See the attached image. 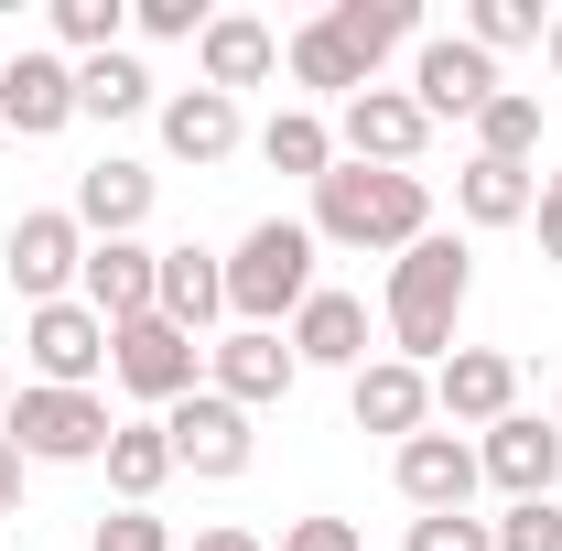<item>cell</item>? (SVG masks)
Here are the masks:
<instances>
[{"label":"cell","instance_id":"6da1fadb","mask_svg":"<svg viewBox=\"0 0 562 551\" xmlns=\"http://www.w3.org/2000/svg\"><path fill=\"white\" fill-rule=\"evenodd\" d=\"M314 249H368V260H401L412 238H432V184L422 173H379V162H347L314 184Z\"/></svg>","mask_w":562,"mask_h":551},{"label":"cell","instance_id":"7a4b0ae2","mask_svg":"<svg viewBox=\"0 0 562 551\" xmlns=\"http://www.w3.org/2000/svg\"><path fill=\"white\" fill-rule=\"evenodd\" d=\"M465 292H476V249H465L454 227L412 238V249L390 260V292H379L390 357H412V368H443V357H454V314H465Z\"/></svg>","mask_w":562,"mask_h":551},{"label":"cell","instance_id":"3957f363","mask_svg":"<svg viewBox=\"0 0 562 551\" xmlns=\"http://www.w3.org/2000/svg\"><path fill=\"white\" fill-rule=\"evenodd\" d=\"M314 260H325V249H314L303 216H260V227L227 249V325H271L281 336V325L314 303Z\"/></svg>","mask_w":562,"mask_h":551},{"label":"cell","instance_id":"277c9868","mask_svg":"<svg viewBox=\"0 0 562 551\" xmlns=\"http://www.w3.org/2000/svg\"><path fill=\"white\" fill-rule=\"evenodd\" d=\"M109 432H120V421H109L98 390H33V379H22L11 412H0V443H11L22 465H98Z\"/></svg>","mask_w":562,"mask_h":551},{"label":"cell","instance_id":"5b68a950","mask_svg":"<svg viewBox=\"0 0 562 551\" xmlns=\"http://www.w3.org/2000/svg\"><path fill=\"white\" fill-rule=\"evenodd\" d=\"M109 379L131 401H151V412H173V401L206 390V346L184 325H162V314H140V325H109Z\"/></svg>","mask_w":562,"mask_h":551},{"label":"cell","instance_id":"8992f818","mask_svg":"<svg viewBox=\"0 0 562 551\" xmlns=\"http://www.w3.org/2000/svg\"><path fill=\"white\" fill-rule=\"evenodd\" d=\"M0 260H11L22 314H33V303H76V271H87V227H76V206H22Z\"/></svg>","mask_w":562,"mask_h":551},{"label":"cell","instance_id":"52a82bcc","mask_svg":"<svg viewBox=\"0 0 562 551\" xmlns=\"http://www.w3.org/2000/svg\"><path fill=\"white\" fill-rule=\"evenodd\" d=\"M162 443H173V476H249V454H260V432H249V412L238 401H216V390H195V401H173L162 412Z\"/></svg>","mask_w":562,"mask_h":551},{"label":"cell","instance_id":"ba28073f","mask_svg":"<svg viewBox=\"0 0 562 551\" xmlns=\"http://www.w3.org/2000/svg\"><path fill=\"white\" fill-rule=\"evenodd\" d=\"M22 357H33V390H98L109 379V325L87 303H33L22 314Z\"/></svg>","mask_w":562,"mask_h":551},{"label":"cell","instance_id":"9c48e42d","mask_svg":"<svg viewBox=\"0 0 562 551\" xmlns=\"http://www.w3.org/2000/svg\"><path fill=\"white\" fill-rule=\"evenodd\" d=\"M422 140H432V120H422L412 87H357L347 109H336V151L347 162H379V173H412Z\"/></svg>","mask_w":562,"mask_h":551},{"label":"cell","instance_id":"30bf717a","mask_svg":"<svg viewBox=\"0 0 562 551\" xmlns=\"http://www.w3.org/2000/svg\"><path fill=\"white\" fill-rule=\"evenodd\" d=\"M292 379H303V357H292V336H271V325H227V336L206 346V390L238 401V412L292 401Z\"/></svg>","mask_w":562,"mask_h":551},{"label":"cell","instance_id":"8fae6325","mask_svg":"<svg viewBox=\"0 0 562 551\" xmlns=\"http://www.w3.org/2000/svg\"><path fill=\"white\" fill-rule=\"evenodd\" d=\"M432 412H443V432L508 421L519 412V357H508V346H454V357L432 368Z\"/></svg>","mask_w":562,"mask_h":551},{"label":"cell","instance_id":"7c38bea8","mask_svg":"<svg viewBox=\"0 0 562 551\" xmlns=\"http://www.w3.org/2000/svg\"><path fill=\"white\" fill-rule=\"evenodd\" d=\"M476 465H487V486L508 497V508H519V497H562V432H552V412H508V421H487Z\"/></svg>","mask_w":562,"mask_h":551},{"label":"cell","instance_id":"4fadbf2b","mask_svg":"<svg viewBox=\"0 0 562 551\" xmlns=\"http://www.w3.org/2000/svg\"><path fill=\"white\" fill-rule=\"evenodd\" d=\"M412 98H422V120H487L497 55H476L465 33H432V44L412 55Z\"/></svg>","mask_w":562,"mask_h":551},{"label":"cell","instance_id":"5bb4252c","mask_svg":"<svg viewBox=\"0 0 562 551\" xmlns=\"http://www.w3.org/2000/svg\"><path fill=\"white\" fill-rule=\"evenodd\" d=\"M390 486L412 497L422 519H443V508H465V497L487 486V465H476V443H465V432H412V443L390 454Z\"/></svg>","mask_w":562,"mask_h":551},{"label":"cell","instance_id":"9a60e30c","mask_svg":"<svg viewBox=\"0 0 562 551\" xmlns=\"http://www.w3.org/2000/svg\"><path fill=\"white\" fill-rule=\"evenodd\" d=\"M151 281H162V249H140V238H87L76 303H87L98 325H140V314H151Z\"/></svg>","mask_w":562,"mask_h":551},{"label":"cell","instance_id":"2e32d148","mask_svg":"<svg viewBox=\"0 0 562 551\" xmlns=\"http://www.w3.org/2000/svg\"><path fill=\"white\" fill-rule=\"evenodd\" d=\"M347 412H357V432L412 443V432H432V368H412V357H368V368L347 379Z\"/></svg>","mask_w":562,"mask_h":551},{"label":"cell","instance_id":"e0dca14e","mask_svg":"<svg viewBox=\"0 0 562 551\" xmlns=\"http://www.w3.org/2000/svg\"><path fill=\"white\" fill-rule=\"evenodd\" d=\"M0 120H11L22 140H55V131L76 120V66H66V55H33V44H22V55L0 66Z\"/></svg>","mask_w":562,"mask_h":551},{"label":"cell","instance_id":"ac0fdd59","mask_svg":"<svg viewBox=\"0 0 562 551\" xmlns=\"http://www.w3.org/2000/svg\"><path fill=\"white\" fill-rule=\"evenodd\" d=\"M151 195H162V173L109 151V162H87V173H76V227H87V238H140Z\"/></svg>","mask_w":562,"mask_h":551},{"label":"cell","instance_id":"d6986e66","mask_svg":"<svg viewBox=\"0 0 562 551\" xmlns=\"http://www.w3.org/2000/svg\"><path fill=\"white\" fill-rule=\"evenodd\" d=\"M195 66H206V87H216V98H238V87H271L281 33L260 22V11H216L206 33H195Z\"/></svg>","mask_w":562,"mask_h":551},{"label":"cell","instance_id":"ffe728a7","mask_svg":"<svg viewBox=\"0 0 562 551\" xmlns=\"http://www.w3.org/2000/svg\"><path fill=\"white\" fill-rule=\"evenodd\" d=\"M151 314H162V325H184V336L206 346V325L227 314V260H216V249H195V238H184V249H162V281H151Z\"/></svg>","mask_w":562,"mask_h":551},{"label":"cell","instance_id":"44dd1931","mask_svg":"<svg viewBox=\"0 0 562 551\" xmlns=\"http://www.w3.org/2000/svg\"><path fill=\"white\" fill-rule=\"evenodd\" d=\"M238 98H216V87H173V98H162V151H173V162H195V173H206V162H227V151H238Z\"/></svg>","mask_w":562,"mask_h":551},{"label":"cell","instance_id":"7402d4cb","mask_svg":"<svg viewBox=\"0 0 562 551\" xmlns=\"http://www.w3.org/2000/svg\"><path fill=\"white\" fill-rule=\"evenodd\" d=\"M292 357H303V368H347V379H357V368H368V303L314 281V303L292 314Z\"/></svg>","mask_w":562,"mask_h":551},{"label":"cell","instance_id":"603a6c76","mask_svg":"<svg viewBox=\"0 0 562 551\" xmlns=\"http://www.w3.org/2000/svg\"><path fill=\"white\" fill-rule=\"evenodd\" d=\"M530 206H541V173H530V162H487V151H476V162L454 173V216H465V227H519Z\"/></svg>","mask_w":562,"mask_h":551},{"label":"cell","instance_id":"cb8c5ba5","mask_svg":"<svg viewBox=\"0 0 562 551\" xmlns=\"http://www.w3.org/2000/svg\"><path fill=\"white\" fill-rule=\"evenodd\" d=\"M260 162L292 173V184H325V173H336V120H314V109H271V120H260Z\"/></svg>","mask_w":562,"mask_h":551},{"label":"cell","instance_id":"d4e9b609","mask_svg":"<svg viewBox=\"0 0 562 551\" xmlns=\"http://www.w3.org/2000/svg\"><path fill=\"white\" fill-rule=\"evenodd\" d=\"M325 22H336V44H347L368 76H379V55H401V44L422 33V11H412V0H336Z\"/></svg>","mask_w":562,"mask_h":551},{"label":"cell","instance_id":"484cf974","mask_svg":"<svg viewBox=\"0 0 562 551\" xmlns=\"http://www.w3.org/2000/svg\"><path fill=\"white\" fill-rule=\"evenodd\" d=\"M98 465H109V486H120V508H151V486L173 476V443H162V421H120Z\"/></svg>","mask_w":562,"mask_h":551},{"label":"cell","instance_id":"4316f807","mask_svg":"<svg viewBox=\"0 0 562 551\" xmlns=\"http://www.w3.org/2000/svg\"><path fill=\"white\" fill-rule=\"evenodd\" d=\"M281 66L303 76V87H325L336 109H347L357 87H379V76H368V66H357V55H347V44H336V22H303V33L281 44Z\"/></svg>","mask_w":562,"mask_h":551},{"label":"cell","instance_id":"83f0119b","mask_svg":"<svg viewBox=\"0 0 562 551\" xmlns=\"http://www.w3.org/2000/svg\"><path fill=\"white\" fill-rule=\"evenodd\" d=\"M140 109H151L140 55H87L76 66V120H140Z\"/></svg>","mask_w":562,"mask_h":551},{"label":"cell","instance_id":"f1b7e54d","mask_svg":"<svg viewBox=\"0 0 562 551\" xmlns=\"http://www.w3.org/2000/svg\"><path fill=\"white\" fill-rule=\"evenodd\" d=\"M476 151H487V162H530V151H541V98H530V87H497L487 120H476Z\"/></svg>","mask_w":562,"mask_h":551},{"label":"cell","instance_id":"f546056e","mask_svg":"<svg viewBox=\"0 0 562 551\" xmlns=\"http://www.w3.org/2000/svg\"><path fill=\"white\" fill-rule=\"evenodd\" d=\"M120 22H131V0H55V44H66V66L120 55Z\"/></svg>","mask_w":562,"mask_h":551},{"label":"cell","instance_id":"4dcf8cb0","mask_svg":"<svg viewBox=\"0 0 562 551\" xmlns=\"http://www.w3.org/2000/svg\"><path fill=\"white\" fill-rule=\"evenodd\" d=\"M541 33H552V22H541L530 0H476V11H465V44H476V55H508V44H541Z\"/></svg>","mask_w":562,"mask_h":551},{"label":"cell","instance_id":"1f68e13d","mask_svg":"<svg viewBox=\"0 0 562 551\" xmlns=\"http://www.w3.org/2000/svg\"><path fill=\"white\" fill-rule=\"evenodd\" d=\"M487 530H497V551H562V497H519Z\"/></svg>","mask_w":562,"mask_h":551},{"label":"cell","instance_id":"d6a6232c","mask_svg":"<svg viewBox=\"0 0 562 551\" xmlns=\"http://www.w3.org/2000/svg\"><path fill=\"white\" fill-rule=\"evenodd\" d=\"M131 22L151 33V44H195L216 11H206V0H131Z\"/></svg>","mask_w":562,"mask_h":551},{"label":"cell","instance_id":"836d02e7","mask_svg":"<svg viewBox=\"0 0 562 551\" xmlns=\"http://www.w3.org/2000/svg\"><path fill=\"white\" fill-rule=\"evenodd\" d=\"M412 551H497V530L465 519V508H443V519H412Z\"/></svg>","mask_w":562,"mask_h":551},{"label":"cell","instance_id":"e575fe53","mask_svg":"<svg viewBox=\"0 0 562 551\" xmlns=\"http://www.w3.org/2000/svg\"><path fill=\"white\" fill-rule=\"evenodd\" d=\"M87 551H173V541H162V519H151V508H109Z\"/></svg>","mask_w":562,"mask_h":551},{"label":"cell","instance_id":"d590c367","mask_svg":"<svg viewBox=\"0 0 562 551\" xmlns=\"http://www.w3.org/2000/svg\"><path fill=\"white\" fill-rule=\"evenodd\" d=\"M281 551H357V519H292Z\"/></svg>","mask_w":562,"mask_h":551},{"label":"cell","instance_id":"8d00e7d4","mask_svg":"<svg viewBox=\"0 0 562 551\" xmlns=\"http://www.w3.org/2000/svg\"><path fill=\"white\" fill-rule=\"evenodd\" d=\"M530 227H541V260L562 271V173H541V206H530Z\"/></svg>","mask_w":562,"mask_h":551},{"label":"cell","instance_id":"74e56055","mask_svg":"<svg viewBox=\"0 0 562 551\" xmlns=\"http://www.w3.org/2000/svg\"><path fill=\"white\" fill-rule=\"evenodd\" d=\"M11 508H22V454L0 443V519H11Z\"/></svg>","mask_w":562,"mask_h":551},{"label":"cell","instance_id":"f35d334b","mask_svg":"<svg viewBox=\"0 0 562 551\" xmlns=\"http://www.w3.org/2000/svg\"><path fill=\"white\" fill-rule=\"evenodd\" d=\"M184 551H260V541H249V530H195Z\"/></svg>","mask_w":562,"mask_h":551},{"label":"cell","instance_id":"ab89813d","mask_svg":"<svg viewBox=\"0 0 562 551\" xmlns=\"http://www.w3.org/2000/svg\"><path fill=\"white\" fill-rule=\"evenodd\" d=\"M541 55H552V76H562V22H552V33H541Z\"/></svg>","mask_w":562,"mask_h":551},{"label":"cell","instance_id":"60d3db41","mask_svg":"<svg viewBox=\"0 0 562 551\" xmlns=\"http://www.w3.org/2000/svg\"><path fill=\"white\" fill-rule=\"evenodd\" d=\"M0 412H11V368H0Z\"/></svg>","mask_w":562,"mask_h":551},{"label":"cell","instance_id":"b9f144b4","mask_svg":"<svg viewBox=\"0 0 562 551\" xmlns=\"http://www.w3.org/2000/svg\"><path fill=\"white\" fill-rule=\"evenodd\" d=\"M552 432H562V390H552Z\"/></svg>","mask_w":562,"mask_h":551}]
</instances>
